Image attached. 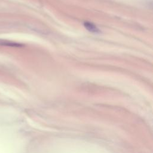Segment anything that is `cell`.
Returning <instances> with one entry per match:
<instances>
[{
	"instance_id": "cell-1",
	"label": "cell",
	"mask_w": 153,
	"mask_h": 153,
	"mask_svg": "<svg viewBox=\"0 0 153 153\" xmlns=\"http://www.w3.org/2000/svg\"><path fill=\"white\" fill-rule=\"evenodd\" d=\"M84 27L90 32H94V33H97L99 32V30L97 29V27L91 23L85 22H84Z\"/></svg>"
}]
</instances>
